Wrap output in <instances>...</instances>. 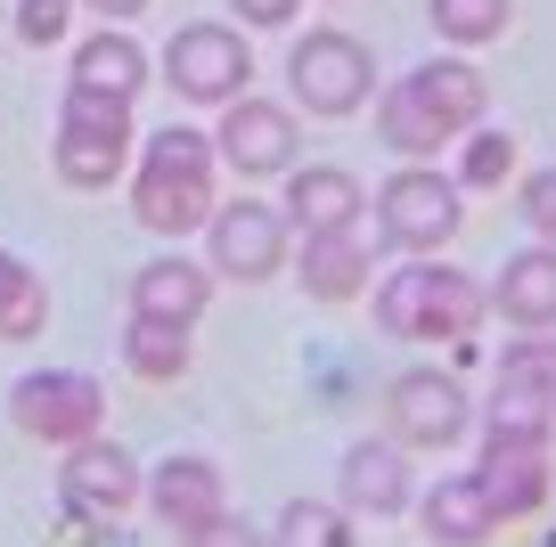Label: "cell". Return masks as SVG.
<instances>
[{
    "label": "cell",
    "instance_id": "2e32d148",
    "mask_svg": "<svg viewBox=\"0 0 556 547\" xmlns=\"http://www.w3.org/2000/svg\"><path fill=\"white\" fill-rule=\"evenodd\" d=\"M417 523H426L434 547H483L491 531H500V514H491V498H483L475 474H442L434 491L417 498Z\"/></svg>",
    "mask_w": 556,
    "mask_h": 547
},
{
    "label": "cell",
    "instance_id": "7a4b0ae2",
    "mask_svg": "<svg viewBox=\"0 0 556 547\" xmlns=\"http://www.w3.org/2000/svg\"><path fill=\"white\" fill-rule=\"evenodd\" d=\"M131 213L156 238H189V229L213 221V139L173 123V131L148 139L139 155V180H131Z\"/></svg>",
    "mask_w": 556,
    "mask_h": 547
},
{
    "label": "cell",
    "instance_id": "e0dca14e",
    "mask_svg": "<svg viewBox=\"0 0 556 547\" xmlns=\"http://www.w3.org/2000/svg\"><path fill=\"white\" fill-rule=\"evenodd\" d=\"M287 221L312 238V229H361V213H368V196H361V180L352 171H336V164H312V171H295L287 180Z\"/></svg>",
    "mask_w": 556,
    "mask_h": 547
},
{
    "label": "cell",
    "instance_id": "52a82bcc",
    "mask_svg": "<svg viewBox=\"0 0 556 547\" xmlns=\"http://www.w3.org/2000/svg\"><path fill=\"white\" fill-rule=\"evenodd\" d=\"M164 74H173V90L197 99V106H229V99H245V82H254L245 41L229 34V25H180L173 50H164Z\"/></svg>",
    "mask_w": 556,
    "mask_h": 547
},
{
    "label": "cell",
    "instance_id": "ffe728a7",
    "mask_svg": "<svg viewBox=\"0 0 556 547\" xmlns=\"http://www.w3.org/2000/svg\"><path fill=\"white\" fill-rule=\"evenodd\" d=\"M205 303H213V278L197 270L189 254H156L148 270L131 278V310H148V319H189L197 327Z\"/></svg>",
    "mask_w": 556,
    "mask_h": 547
},
{
    "label": "cell",
    "instance_id": "9a60e30c",
    "mask_svg": "<svg viewBox=\"0 0 556 547\" xmlns=\"http://www.w3.org/2000/svg\"><path fill=\"white\" fill-rule=\"evenodd\" d=\"M139 491H148V507H156L173 531H197V523H213V514L229 507L222 466H213V458H164L156 474L139 482Z\"/></svg>",
    "mask_w": 556,
    "mask_h": 547
},
{
    "label": "cell",
    "instance_id": "cb8c5ba5",
    "mask_svg": "<svg viewBox=\"0 0 556 547\" xmlns=\"http://www.w3.org/2000/svg\"><path fill=\"white\" fill-rule=\"evenodd\" d=\"M377 131H384V148H401V155H434V148H451V131H442V115L426 99H417L409 82H393L377 99Z\"/></svg>",
    "mask_w": 556,
    "mask_h": 547
},
{
    "label": "cell",
    "instance_id": "277c9868",
    "mask_svg": "<svg viewBox=\"0 0 556 547\" xmlns=\"http://www.w3.org/2000/svg\"><path fill=\"white\" fill-rule=\"evenodd\" d=\"M458 221H467V213H458V180H442V171H426V164L393 171V180L377 189V238L401 245V254H434V245H451Z\"/></svg>",
    "mask_w": 556,
    "mask_h": 547
},
{
    "label": "cell",
    "instance_id": "4dcf8cb0",
    "mask_svg": "<svg viewBox=\"0 0 556 547\" xmlns=\"http://www.w3.org/2000/svg\"><path fill=\"white\" fill-rule=\"evenodd\" d=\"M180 547H270V539H262V531L254 523H238V514H213V523H197V531H180Z\"/></svg>",
    "mask_w": 556,
    "mask_h": 547
},
{
    "label": "cell",
    "instance_id": "d6a6232c",
    "mask_svg": "<svg viewBox=\"0 0 556 547\" xmlns=\"http://www.w3.org/2000/svg\"><path fill=\"white\" fill-rule=\"evenodd\" d=\"M90 9H99V17H139L148 0H90Z\"/></svg>",
    "mask_w": 556,
    "mask_h": 547
},
{
    "label": "cell",
    "instance_id": "d4e9b609",
    "mask_svg": "<svg viewBox=\"0 0 556 547\" xmlns=\"http://www.w3.org/2000/svg\"><path fill=\"white\" fill-rule=\"evenodd\" d=\"M41 319H50V294H41V278L25 270L17 254H0V335H9V343H34Z\"/></svg>",
    "mask_w": 556,
    "mask_h": 547
},
{
    "label": "cell",
    "instance_id": "4fadbf2b",
    "mask_svg": "<svg viewBox=\"0 0 556 547\" xmlns=\"http://www.w3.org/2000/svg\"><path fill=\"white\" fill-rule=\"evenodd\" d=\"M213 148L245 171V180H270V171H295V115L270 99H229L222 115V139Z\"/></svg>",
    "mask_w": 556,
    "mask_h": 547
},
{
    "label": "cell",
    "instance_id": "6da1fadb",
    "mask_svg": "<svg viewBox=\"0 0 556 547\" xmlns=\"http://www.w3.org/2000/svg\"><path fill=\"white\" fill-rule=\"evenodd\" d=\"M491 294L475 287L467 270H451V262H401L393 278L377 287V327L401 343H467L475 327H483Z\"/></svg>",
    "mask_w": 556,
    "mask_h": 547
},
{
    "label": "cell",
    "instance_id": "8992f818",
    "mask_svg": "<svg viewBox=\"0 0 556 547\" xmlns=\"http://www.w3.org/2000/svg\"><path fill=\"white\" fill-rule=\"evenodd\" d=\"M9 409H17V433H34V442H50V449H74V442L99 433L106 393L83 368H41V377H25L17 393H9Z\"/></svg>",
    "mask_w": 556,
    "mask_h": 547
},
{
    "label": "cell",
    "instance_id": "3957f363",
    "mask_svg": "<svg viewBox=\"0 0 556 547\" xmlns=\"http://www.w3.org/2000/svg\"><path fill=\"white\" fill-rule=\"evenodd\" d=\"M123 155H131V99L66 82V99H58V180L66 189H115Z\"/></svg>",
    "mask_w": 556,
    "mask_h": 547
},
{
    "label": "cell",
    "instance_id": "5bb4252c",
    "mask_svg": "<svg viewBox=\"0 0 556 547\" xmlns=\"http://www.w3.org/2000/svg\"><path fill=\"white\" fill-rule=\"evenodd\" d=\"M336 491H344L352 514H401L409 507V458H401V442H352L344 466H336Z\"/></svg>",
    "mask_w": 556,
    "mask_h": 547
},
{
    "label": "cell",
    "instance_id": "8fae6325",
    "mask_svg": "<svg viewBox=\"0 0 556 547\" xmlns=\"http://www.w3.org/2000/svg\"><path fill=\"white\" fill-rule=\"evenodd\" d=\"M58 498H66V514H74V523H115V514L139 498V466L123 458L115 442H99V433H90V442H74V449H66Z\"/></svg>",
    "mask_w": 556,
    "mask_h": 547
},
{
    "label": "cell",
    "instance_id": "d6986e66",
    "mask_svg": "<svg viewBox=\"0 0 556 547\" xmlns=\"http://www.w3.org/2000/svg\"><path fill=\"white\" fill-rule=\"evenodd\" d=\"M295 270H303V294H319V303H352V294L368 287V245H361V229H312Z\"/></svg>",
    "mask_w": 556,
    "mask_h": 547
},
{
    "label": "cell",
    "instance_id": "83f0119b",
    "mask_svg": "<svg viewBox=\"0 0 556 547\" xmlns=\"http://www.w3.org/2000/svg\"><path fill=\"white\" fill-rule=\"evenodd\" d=\"M507 171H516V139L507 131H475L467 155H458V189H507Z\"/></svg>",
    "mask_w": 556,
    "mask_h": 547
},
{
    "label": "cell",
    "instance_id": "ba28073f",
    "mask_svg": "<svg viewBox=\"0 0 556 547\" xmlns=\"http://www.w3.org/2000/svg\"><path fill=\"white\" fill-rule=\"evenodd\" d=\"M384 425L401 449H451L467 433V393L442 368H409V377L384 384Z\"/></svg>",
    "mask_w": 556,
    "mask_h": 547
},
{
    "label": "cell",
    "instance_id": "1f68e13d",
    "mask_svg": "<svg viewBox=\"0 0 556 547\" xmlns=\"http://www.w3.org/2000/svg\"><path fill=\"white\" fill-rule=\"evenodd\" d=\"M295 9H303V0H238V17H245V25H287Z\"/></svg>",
    "mask_w": 556,
    "mask_h": 547
},
{
    "label": "cell",
    "instance_id": "30bf717a",
    "mask_svg": "<svg viewBox=\"0 0 556 547\" xmlns=\"http://www.w3.org/2000/svg\"><path fill=\"white\" fill-rule=\"evenodd\" d=\"M213 270L222 278H278V262H287V213L278 205H254V196H238V205H213Z\"/></svg>",
    "mask_w": 556,
    "mask_h": 547
},
{
    "label": "cell",
    "instance_id": "7402d4cb",
    "mask_svg": "<svg viewBox=\"0 0 556 547\" xmlns=\"http://www.w3.org/2000/svg\"><path fill=\"white\" fill-rule=\"evenodd\" d=\"M74 82H90V90H115V99H139L148 90V50H139L131 34H90L83 50H74Z\"/></svg>",
    "mask_w": 556,
    "mask_h": 547
},
{
    "label": "cell",
    "instance_id": "ac0fdd59",
    "mask_svg": "<svg viewBox=\"0 0 556 547\" xmlns=\"http://www.w3.org/2000/svg\"><path fill=\"white\" fill-rule=\"evenodd\" d=\"M491 310H500L507 327H556V245L507 254L500 287H491Z\"/></svg>",
    "mask_w": 556,
    "mask_h": 547
},
{
    "label": "cell",
    "instance_id": "9c48e42d",
    "mask_svg": "<svg viewBox=\"0 0 556 547\" xmlns=\"http://www.w3.org/2000/svg\"><path fill=\"white\" fill-rule=\"evenodd\" d=\"M287 82H295V99L312 115H352L368 99V82H377V66H368V50L352 34H312L287 58Z\"/></svg>",
    "mask_w": 556,
    "mask_h": 547
},
{
    "label": "cell",
    "instance_id": "44dd1931",
    "mask_svg": "<svg viewBox=\"0 0 556 547\" xmlns=\"http://www.w3.org/2000/svg\"><path fill=\"white\" fill-rule=\"evenodd\" d=\"M409 90L442 115V131H451V139L475 131V123H483V106H491V82H483L475 66H458V58H442V66H417Z\"/></svg>",
    "mask_w": 556,
    "mask_h": 547
},
{
    "label": "cell",
    "instance_id": "484cf974",
    "mask_svg": "<svg viewBox=\"0 0 556 547\" xmlns=\"http://www.w3.org/2000/svg\"><path fill=\"white\" fill-rule=\"evenodd\" d=\"M270 547H352V523H344V507L295 498V507L278 514V539H270Z\"/></svg>",
    "mask_w": 556,
    "mask_h": 547
},
{
    "label": "cell",
    "instance_id": "603a6c76",
    "mask_svg": "<svg viewBox=\"0 0 556 547\" xmlns=\"http://www.w3.org/2000/svg\"><path fill=\"white\" fill-rule=\"evenodd\" d=\"M123 359H131V377H148V384L189 377V319H148V310H131Z\"/></svg>",
    "mask_w": 556,
    "mask_h": 547
},
{
    "label": "cell",
    "instance_id": "4316f807",
    "mask_svg": "<svg viewBox=\"0 0 556 547\" xmlns=\"http://www.w3.org/2000/svg\"><path fill=\"white\" fill-rule=\"evenodd\" d=\"M507 17H516V0H434L442 41H500Z\"/></svg>",
    "mask_w": 556,
    "mask_h": 547
},
{
    "label": "cell",
    "instance_id": "f546056e",
    "mask_svg": "<svg viewBox=\"0 0 556 547\" xmlns=\"http://www.w3.org/2000/svg\"><path fill=\"white\" fill-rule=\"evenodd\" d=\"M516 213L556 245V171H532V180H523V189H516Z\"/></svg>",
    "mask_w": 556,
    "mask_h": 547
},
{
    "label": "cell",
    "instance_id": "5b68a950",
    "mask_svg": "<svg viewBox=\"0 0 556 547\" xmlns=\"http://www.w3.org/2000/svg\"><path fill=\"white\" fill-rule=\"evenodd\" d=\"M475 482H483V498H491V514H500V523L540 514V507H548V491H556V474H548V433H532V425H491V433H483V458H475Z\"/></svg>",
    "mask_w": 556,
    "mask_h": 547
},
{
    "label": "cell",
    "instance_id": "7c38bea8",
    "mask_svg": "<svg viewBox=\"0 0 556 547\" xmlns=\"http://www.w3.org/2000/svg\"><path fill=\"white\" fill-rule=\"evenodd\" d=\"M548 417H556V343H548V327H532V343H507V359H500L491 425H532V433H548Z\"/></svg>",
    "mask_w": 556,
    "mask_h": 547
},
{
    "label": "cell",
    "instance_id": "f1b7e54d",
    "mask_svg": "<svg viewBox=\"0 0 556 547\" xmlns=\"http://www.w3.org/2000/svg\"><path fill=\"white\" fill-rule=\"evenodd\" d=\"M66 25H74V0H17V34L34 41V50L66 41Z\"/></svg>",
    "mask_w": 556,
    "mask_h": 547
}]
</instances>
